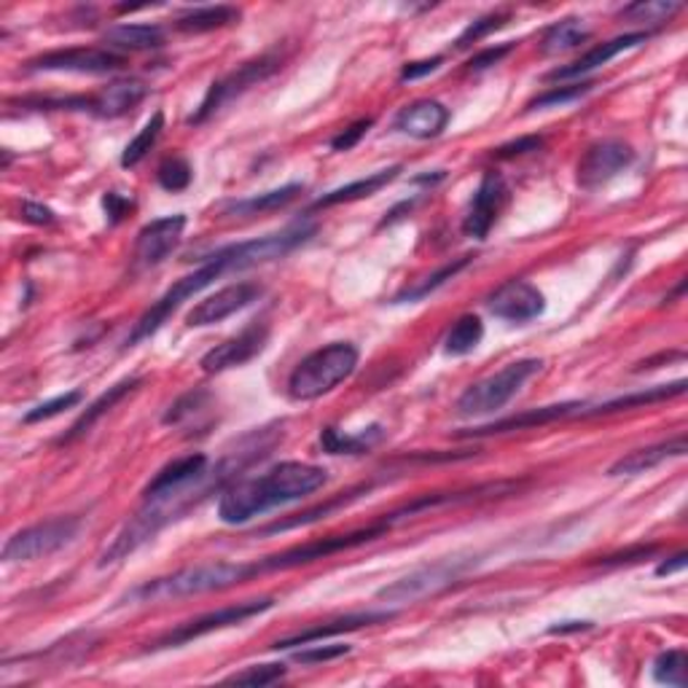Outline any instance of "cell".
Here are the masks:
<instances>
[{
	"label": "cell",
	"mask_w": 688,
	"mask_h": 688,
	"mask_svg": "<svg viewBox=\"0 0 688 688\" xmlns=\"http://www.w3.org/2000/svg\"><path fill=\"white\" fill-rule=\"evenodd\" d=\"M444 58H431V60H417V62H406L402 67V81H417V78H425L431 73H436L442 67Z\"/></svg>",
	"instance_id": "obj_51"
},
{
	"label": "cell",
	"mask_w": 688,
	"mask_h": 688,
	"mask_svg": "<svg viewBox=\"0 0 688 688\" xmlns=\"http://www.w3.org/2000/svg\"><path fill=\"white\" fill-rule=\"evenodd\" d=\"M591 622H565L560 627H551V635H562V632H578V629H589Z\"/></svg>",
	"instance_id": "obj_55"
},
{
	"label": "cell",
	"mask_w": 688,
	"mask_h": 688,
	"mask_svg": "<svg viewBox=\"0 0 688 688\" xmlns=\"http://www.w3.org/2000/svg\"><path fill=\"white\" fill-rule=\"evenodd\" d=\"M191 165L183 160V156H170V160H165L160 165V170H156V180H160V186L165 191H186L191 186Z\"/></svg>",
	"instance_id": "obj_42"
},
{
	"label": "cell",
	"mask_w": 688,
	"mask_h": 688,
	"mask_svg": "<svg viewBox=\"0 0 688 688\" xmlns=\"http://www.w3.org/2000/svg\"><path fill=\"white\" fill-rule=\"evenodd\" d=\"M371 489V484H358V487L347 489V493L336 495L334 500H329V504L323 506H315V509L304 511V514H296L293 519H285V522H275L269 524V527L262 530V535H272V533H285V530H293V527H304V524H313L318 522V519L323 517H331L336 509H344L347 504H353V500H358L360 495H366Z\"/></svg>",
	"instance_id": "obj_34"
},
{
	"label": "cell",
	"mask_w": 688,
	"mask_h": 688,
	"mask_svg": "<svg viewBox=\"0 0 688 688\" xmlns=\"http://www.w3.org/2000/svg\"><path fill=\"white\" fill-rule=\"evenodd\" d=\"M449 124V109L438 100H417V103L406 105L398 111L396 129L417 140H431L447 129Z\"/></svg>",
	"instance_id": "obj_22"
},
{
	"label": "cell",
	"mask_w": 688,
	"mask_h": 688,
	"mask_svg": "<svg viewBox=\"0 0 688 688\" xmlns=\"http://www.w3.org/2000/svg\"><path fill=\"white\" fill-rule=\"evenodd\" d=\"M686 455V436H675L670 442L653 444V447L635 449V453L624 455L608 468V476H637V473H646L651 468L662 466L670 458H684Z\"/></svg>",
	"instance_id": "obj_25"
},
{
	"label": "cell",
	"mask_w": 688,
	"mask_h": 688,
	"mask_svg": "<svg viewBox=\"0 0 688 688\" xmlns=\"http://www.w3.org/2000/svg\"><path fill=\"white\" fill-rule=\"evenodd\" d=\"M487 309L500 320H509V323H527L535 320L538 315H544L546 298L527 280H506L504 285L495 288L487 296Z\"/></svg>",
	"instance_id": "obj_16"
},
{
	"label": "cell",
	"mask_w": 688,
	"mask_h": 688,
	"mask_svg": "<svg viewBox=\"0 0 688 688\" xmlns=\"http://www.w3.org/2000/svg\"><path fill=\"white\" fill-rule=\"evenodd\" d=\"M506 25V14H489V16H482V20L471 22V25L466 27V30L460 33V38L455 41V49H471L473 43L484 41V38L489 36V33L500 30V27Z\"/></svg>",
	"instance_id": "obj_44"
},
{
	"label": "cell",
	"mask_w": 688,
	"mask_h": 688,
	"mask_svg": "<svg viewBox=\"0 0 688 688\" xmlns=\"http://www.w3.org/2000/svg\"><path fill=\"white\" fill-rule=\"evenodd\" d=\"M382 438H385L382 425H371L366 431L355 433V436H347V433L336 431V428H326L320 433V447L329 455H364L369 449H374Z\"/></svg>",
	"instance_id": "obj_31"
},
{
	"label": "cell",
	"mask_w": 688,
	"mask_h": 688,
	"mask_svg": "<svg viewBox=\"0 0 688 688\" xmlns=\"http://www.w3.org/2000/svg\"><path fill=\"white\" fill-rule=\"evenodd\" d=\"M584 406H586V402H565V404L540 406V409H530V411H522V415H511V417H504V420L487 422V425L471 428V431H460L458 438L500 436V433L527 431V428H544V425H551V422L568 420V417H578Z\"/></svg>",
	"instance_id": "obj_19"
},
{
	"label": "cell",
	"mask_w": 688,
	"mask_h": 688,
	"mask_svg": "<svg viewBox=\"0 0 688 688\" xmlns=\"http://www.w3.org/2000/svg\"><path fill=\"white\" fill-rule=\"evenodd\" d=\"M183 229H186V216H180V213L145 224V227L138 231V240H135V247H132L135 272H145V269L160 267L175 247L180 245Z\"/></svg>",
	"instance_id": "obj_12"
},
{
	"label": "cell",
	"mask_w": 688,
	"mask_h": 688,
	"mask_svg": "<svg viewBox=\"0 0 688 688\" xmlns=\"http://www.w3.org/2000/svg\"><path fill=\"white\" fill-rule=\"evenodd\" d=\"M484 340V323L476 315H462L458 323L449 329L447 340H444V349L447 355H468L479 347V342Z\"/></svg>",
	"instance_id": "obj_38"
},
{
	"label": "cell",
	"mask_w": 688,
	"mask_h": 688,
	"mask_svg": "<svg viewBox=\"0 0 688 688\" xmlns=\"http://www.w3.org/2000/svg\"><path fill=\"white\" fill-rule=\"evenodd\" d=\"M267 342H269L267 323L247 326L245 331H240V334L231 336V340L216 344L213 349H207L200 360L202 371H207V374H221V371L240 369V366L251 364L256 355H262L264 347H267Z\"/></svg>",
	"instance_id": "obj_15"
},
{
	"label": "cell",
	"mask_w": 688,
	"mask_h": 688,
	"mask_svg": "<svg viewBox=\"0 0 688 688\" xmlns=\"http://www.w3.org/2000/svg\"><path fill=\"white\" fill-rule=\"evenodd\" d=\"M275 606L272 597H258V600H245V602H234V606L227 608H218V611L205 613L200 619H191V622L178 624V627L165 632L162 637H156L154 642L149 646V651H165V648H180L186 642L196 640V637H205L211 632H221L234 627V624L247 622L253 616H262L267 613L269 608Z\"/></svg>",
	"instance_id": "obj_11"
},
{
	"label": "cell",
	"mask_w": 688,
	"mask_h": 688,
	"mask_svg": "<svg viewBox=\"0 0 688 688\" xmlns=\"http://www.w3.org/2000/svg\"><path fill=\"white\" fill-rule=\"evenodd\" d=\"M302 191H304L302 183H288V186H280V189H275V191H267V194L229 202V205L224 207V213H227V216H237V218L262 216V213H272V211H280V207L291 205V202L296 200Z\"/></svg>",
	"instance_id": "obj_30"
},
{
	"label": "cell",
	"mask_w": 688,
	"mask_h": 688,
	"mask_svg": "<svg viewBox=\"0 0 688 688\" xmlns=\"http://www.w3.org/2000/svg\"><path fill=\"white\" fill-rule=\"evenodd\" d=\"M393 530L391 519H380V522H371L366 527L353 530V533H344V535H326V538L318 540H309L304 546H293V549L280 551V555L272 557H264L258 560V571L264 573H278V571H293V568H302L309 565V562H318V560H329V557L340 555V551H349L355 546H364L371 544V540L382 538Z\"/></svg>",
	"instance_id": "obj_8"
},
{
	"label": "cell",
	"mask_w": 688,
	"mask_h": 688,
	"mask_svg": "<svg viewBox=\"0 0 688 688\" xmlns=\"http://www.w3.org/2000/svg\"><path fill=\"white\" fill-rule=\"evenodd\" d=\"M278 71H280L278 54H262V58H256V60L242 62L240 67H234V71H229L227 76L211 84L205 100H202L200 109L191 114L189 124H205L207 118L216 116L218 111L224 109V105L231 103V100L242 98L247 89L258 87V84L267 81V78Z\"/></svg>",
	"instance_id": "obj_10"
},
{
	"label": "cell",
	"mask_w": 688,
	"mask_h": 688,
	"mask_svg": "<svg viewBox=\"0 0 688 688\" xmlns=\"http://www.w3.org/2000/svg\"><path fill=\"white\" fill-rule=\"evenodd\" d=\"M540 145H544V138H540V135H527V138H519V140H511V143L500 145V149L495 151V156H498V160H517V156L533 154V151H538Z\"/></svg>",
	"instance_id": "obj_48"
},
{
	"label": "cell",
	"mask_w": 688,
	"mask_h": 688,
	"mask_svg": "<svg viewBox=\"0 0 688 688\" xmlns=\"http://www.w3.org/2000/svg\"><path fill=\"white\" fill-rule=\"evenodd\" d=\"M349 646H313V648H302L296 653L298 664H318V662H334V659L347 657Z\"/></svg>",
	"instance_id": "obj_47"
},
{
	"label": "cell",
	"mask_w": 688,
	"mask_h": 688,
	"mask_svg": "<svg viewBox=\"0 0 688 688\" xmlns=\"http://www.w3.org/2000/svg\"><path fill=\"white\" fill-rule=\"evenodd\" d=\"M686 380L673 382V385H657V387H648V391L640 393H629V396H619L611 398V402H602V404H586L581 409L578 417H602V415H613V411H627V409H637V406H651L659 402H670V398H678L686 393Z\"/></svg>",
	"instance_id": "obj_27"
},
{
	"label": "cell",
	"mask_w": 688,
	"mask_h": 688,
	"mask_svg": "<svg viewBox=\"0 0 688 688\" xmlns=\"http://www.w3.org/2000/svg\"><path fill=\"white\" fill-rule=\"evenodd\" d=\"M398 173H402V167H387V170L369 175V178H360L347 186H340V189L329 191V194H323L320 200H315L313 211H323V207H334V205H344V202H358V200H366V196H374L377 191H382L387 183H393V180L398 178Z\"/></svg>",
	"instance_id": "obj_28"
},
{
	"label": "cell",
	"mask_w": 688,
	"mask_h": 688,
	"mask_svg": "<svg viewBox=\"0 0 688 688\" xmlns=\"http://www.w3.org/2000/svg\"><path fill=\"white\" fill-rule=\"evenodd\" d=\"M511 52H514V43H500V47H489V49H484V52H479L471 62H468V67H471V71H476V73L479 71H489V67L498 65L500 60L509 58Z\"/></svg>",
	"instance_id": "obj_49"
},
{
	"label": "cell",
	"mask_w": 688,
	"mask_h": 688,
	"mask_svg": "<svg viewBox=\"0 0 688 688\" xmlns=\"http://www.w3.org/2000/svg\"><path fill=\"white\" fill-rule=\"evenodd\" d=\"M396 616L393 611H366V613H349V616L334 619V622H326L318 624V627H309L304 632H296V635L283 637V640L275 642L272 648H296V646H309V642H320L326 637H334V635H344V632H355V629H364V627H374V624H385Z\"/></svg>",
	"instance_id": "obj_21"
},
{
	"label": "cell",
	"mask_w": 688,
	"mask_h": 688,
	"mask_svg": "<svg viewBox=\"0 0 688 688\" xmlns=\"http://www.w3.org/2000/svg\"><path fill=\"white\" fill-rule=\"evenodd\" d=\"M648 41V33H627V36H619V38H611V41L606 43H597L595 49H589V52L584 54V58H578L575 62H571V65L565 67H555V71L549 73V81H568V78H584L586 73L597 71V67H602L606 62H611L613 58H619V54L629 52V49L640 47V43Z\"/></svg>",
	"instance_id": "obj_20"
},
{
	"label": "cell",
	"mask_w": 688,
	"mask_h": 688,
	"mask_svg": "<svg viewBox=\"0 0 688 688\" xmlns=\"http://www.w3.org/2000/svg\"><path fill=\"white\" fill-rule=\"evenodd\" d=\"M278 438H283V431H272V428H262V431L251 433V436L242 438L237 444V449L224 455L221 460L205 471V476L196 479L194 484L183 489H175V493L156 495V498H143V506L138 509V514L124 522V527L118 530L116 538L111 540L109 549L100 557V565H114L122 562L124 557H129L132 551H138L140 546L149 544L162 527L175 522L178 517H183L186 511L194 509L196 504L207 498L213 493H224L247 466H253L256 460H262L264 455H269V449L278 444Z\"/></svg>",
	"instance_id": "obj_1"
},
{
	"label": "cell",
	"mask_w": 688,
	"mask_h": 688,
	"mask_svg": "<svg viewBox=\"0 0 688 688\" xmlns=\"http://www.w3.org/2000/svg\"><path fill=\"white\" fill-rule=\"evenodd\" d=\"M140 382H143V380H140V377H127V380L116 382L114 387H109V391H105L103 396L94 398V402L87 406V411H84V415L78 417L76 422H73L71 431H67L65 436H62L58 444H73V442H78V438H81V436H87V433L92 431V428L98 425V422L103 420V417L109 415V411L114 409L116 404H122L124 398L129 396V393L138 391Z\"/></svg>",
	"instance_id": "obj_24"
},
{
	"label": "cell",
	"mask_w": 688,
	"mask_h": 688,
	"mask_svg": "<svg viewBox=\"0 0 688 688\" xmlns=\"http://www.w3.org/2000/svg\"><path fill=\"white\" fill-rule=\"evenodd\" d=\"M149 94V87L138 78H122V81L109 84L100 94L92 98V114L100 118H118L138 109Z\"/></svg>",
	"instance_id": "obj_26"
},
{
	"label": "cell",
	"mask_w": 688,
	"mask_h": 688,
	"mask_svg": "<svg viewBox=\"0 0 688 688\" xmlns=\"http://www.w3.org/2000/svg\"><path fill=\"white\" fill-rule=\"evenodd\" d=\"M591 30L584 25V20H575V16H568V20L555 22L549 30L540 38V52L544 54H562L571 52V49H578L581 43L589 41Z\"/></svg>",
	"instance_id": "obj_33"
},
{
	"label": "cell",
	"mask_w": 688,
	"mask_h": 688,
	"mask_svg": "<svg viewBox=\"0 0 688 688\" xmlns=\"http://www.w3.org/2000/svg\"><path fill=\"white\" fill-rule=\"evenodd\" d=\"M81 404V391H71V393H62V396L52 398V402H43L38 404L36 409H30L25 415V422L27 425H33V422H43V420H52V417L62 415V411L73 409V406Z\"/></svg>",
	"instance_id": "obj_45"
},
{
	"label": "cell",
	"mask_w": 688,
	"mask_h": 688,
	"mask_svg": "<svg viewBox=\"0 0 688 688\" xmlns=\"http://www.w3.org/2000/svg\"><path fill=\"white\" fill-rule=\"evenodd\" d=\"M686 667H688V657L684 648H673V651H664L653 659V680L662 686H675L684 688L686 686Z\"/></svg>",
	"instance_id": "obj_40"
},
{
	"label": "cell",
	"mask_w": 688,
	"mask_h": 688,
	"mask_svg": "<svg viewBox=\"0 0 688 688\" xmlns=\"http://www.w3.org/2000/svg\"><path fill=\"white\" fill-rule=\"evenodd\" d=\"M103 207H105V216H109V224H118L129 216L135 202L129 200V196L118 194V191H109V194L103 196Z\"/></svg>",
	"instance_id": "obj_50"
},
{
	"label": "cell",
	"mask_w": 688,
	"mask_h": 688,
	"mask_svg": "<svg viewBox=\"0 0 688 688\" xmlns=\"http://www.w3.org/2000/svg\"><path fill=\"white\" fill-rule=\"evenodd\" d=\"M162 129H165V114H162V111H156V114L151 116L149 122H145V127L140 129V132L127 143V149H124V154H122V167H138L140 162L149 156V151L156 145Z\"/></svg>",
	"instance_id": "obj_36"
},
{
	"label": "cell",
	"mask_w": 688,
	"mask_h": 688,
	"mask_svg": "<svg viewBox=\"0 0 688 688\" xmlns=\"http://www.w3.org/2000/svg\"><path fill=\"white\" fill-rule=\"evenodd\" d=\"M318 231V227L313 224H296V227L278 231V234H267V237H256V240L247 242H234V245L218 247L211 256H205L200 262V267L194 272L183 275L173 288H167L165 296L160 302L151 304L143 313V318L135 323L132 334L127 336V347H135L138 342L149 340L154 336L162 326L170 320V315L178 307H183L189 298H194L196 293L205 291L207 285L216 283L221 275L234 272V269H247V267H258V264L267 262H278V258L288 256V253L296 251L298 245L309 242V237Z\"/></svg>",
	"instance_id": "obj_2"
},
{
	"label": "cell",
	"mask_w": 688,
	"mask_h": 688,
	"mask_svg": "<svg viewBox=\"0 0 688 688\" xmlns=\"http://www.w3.org/2000/svg\"><path fill=\"white\" fill-rule=\"evenodd\" d=\"M207 468H211V460L200 453L167 462V466L162 468L154 479H151L149 487L143 489V498H156V495H167V493H175V489L189 487V484H194L196 479L205 476Z\"/></svg>",
	"instance_id": "obj_23"
},
{
	"label": "cell",
	"mask_w": 688,
	"mask_h": 688,
	"mask_svg": "<svg viewBox=\"0 0 688 688\" xmlns=\"http://www.w3.org/2000/svg\"><path fill=\"white\" fill-rule=\"evenodd\" d=\"M22 218L27 224H36V227H49V224H54V211L47 205H38V202H25L22 205Z\"/></svg>",
	"instance_id": "obj_52"
},
{
	"label": "cell",
	"mask_w": 688,
	"mask_h": 688,
	"mask_svg": "<svg viewBox=\"0 0 688 688\" xmlns=\"http://www.w3.org/2000/svg\"><path fill=\"white\" fill-rule=\"evenodd\" d=\"M506 196H509V189H506L504 175L489 170L484 173V178L479 180V189L473 194L471 207L466 213V221H462V231L473 240H484L489 234V229L498 221L500 211L506 205Z\"/></svg>",
	"instance_id": "obj_18"
},
{
	"label": "cell",
	"mask_w": 688,
	"mask_h": 688,
	"mask_svg": "<svg viewBox=\"0 0 688 688\" xmlns=\"http://www.w3.org/2000/svg\"><path fill=\"white\" fill-rule=\"evenodd\" d=\"M653 551H657V546H637V549L624 551V555L606 557V560H600V565L613 568V565H624V562H640V560H646V557H651Z\"/></svg>",
	"instance_id": "obj_53"
},
{
	"label": "cell",
	"mask_w": 688,
	"mask_h": 688,
	"mask_svg": "<svg viewBox=\"0 0 688 688\" xmlns=\"http://www.w3.org/2000/svg\"><path fill=\"white\" fill-rule=\"evenodd\" d=\"M468 264H471V256H460V258H455V262L444 264L442 269H436V272L428 275V278H422V280H417V283L406 285L404 291L398 293L396 298H393V302H396V304L420 302V298L431 296V293L438 291V288H442L444 283H449L453 278H458V275L468 267Z\"/></svg>",
	"instance_id": "obj_35"
},
{
	"label": "cell",
	"mask_w": 688,
	"mask_h": 688,
	"mask_svg": "<svg viewBox=\"0 0 688 688\" xmlns=\"http://www.w3.org/2000/svg\"><path fill=\"white\" fill-rule=\"evenodd\" d=\"M105 43L122 52H149L165 47V30L160 25H114L105 30Z\"/></svg>",
	"instance_id": "obj_29"
},
{
	"label": "cell",
	"mask_w": 688,
	"mask_h": 688,
	"mask_svg": "<svg viewBox=\"0 0 688 688\" xmlns=\"http://www.w3.org/2000/svg\"><path fill=\"white\" fill-rule=\"evenodd\" d=\"M122 54L109 52V49H58V52L41 54L30 60V71L49 73H84V76H105L124 67Z\"/></svg>",
	"instance_id": "obj_13"
},
{
	"label": "cell",
	"mask_w": 688,
	"mask_h": 688,
	"mask_svg": "<svg viewBox=\"0 0 688 688\" xmlns=\"http://www.w3.org/2000/svg\"><path fill=\"white\" fill-rule=\"evenodd\" d=\"M285 664H253V667H245L242 673L229 675L227 684L231 686H251V688H264L280 684L285 678Z\"/></svg>",
	"instance_id": "obj_41"
},
{
	"label": "cell",
	"mask_w": 688,
	"mask_h": 688,
	"mask_svg": "<svg viewBox=\"0 0 688 688\" xmlns=\"http://www.w3.org/2000/svg\"><path fill=\"white\" fill-rule=\"evenodd\" d=\"M360 353L355 344L334 342L315 349L307 358L298 360L296 369L288 377V396L293 402H315L329 396L334 387L355 374Z\"/></svg>",
	"instance_id": "obj_5"
},
{
	"label": "cell",
	"mask_w": 688,
	"mask_h": 688,
	"mask_svg": "<svg viewBox=\"0 0 688 688\" xmlns=\"http://www.w3.org/2000/svg\"><path fill=\"white\" fill-rule=\"evenodd\" d=\"M635 160V151L624 140H600L589 145L578 162V186L586 191H595L606 186L608 180L624 173Z\"/></svg>",
	"instance_id": "obj_14"
},
{
	"label": "cell",
	"mask_w": 688,
	"mask_h": 688,
	"mask_svg": "<svg viewBox=\"0 0 688 688\" xmlns=\"http://www.w3.org/2000/svg\"><path fill=\"white\" fill-rule=\"evenodd\" d=\"M262 293L264 291L258 283H234L221 288V291H216L213 296L194 304V309L186 315V326H189V329H205V326L221 323V320H227L234 313H240V309L258 302Z\"/></svg>",
	"instance_id": "obj_17"
},
{
	"label": "cell",
	"mask_w": 688,
	"mask_h": 688,
	"mask_svg": "<svg viewBox=\"0 0 688 688\" xmlns=\"http://www.w3.org/2000/svg\"><path fill=\"white\" fill-rule=\"evenodd\" d=\"M237 20H240V11H237L234 5H200V9H191L186 11V14H180L175 27H178L180 33L200 36V33L221 30V27H227Z\"/></svg>",
	"instance_id": "obj_32"
},
{
	"label": "cell",
	"mask_w": 688,
	"mask_h": 688,
	"mask_svg": "<svg viewBox=\"0 0 688 688\" xmlns=\"http://www.w3.org/2000/svg\"><path fill=\"white\" fill-rule=\"evenodd\" d=\"M262 575L256 562H202V565L183 568L162 578L145 581L143 586L132 591V600L140 602H162V600H183V597L211 595L224 591L229 586L245 584V581Z\"/></svg>",
	"instance_id": "obj_4"
},
{
	"label": "cell",
	"mask_w": 688,
	"mask_h": 688,
	"mask_svg": "<svg viewBox=\"0 0 688 688\" xmlns=\"http://www.w3.org/2000/svg\"><path fill=\"white\" fill-rule=\"evenodd\" d=\"M326 482H329L326 468L296 460L280 462L262 476L229 484L218 500V519L224 524H245L278 506L296 504L318 493Z\"/></svg>",
	"instance_id": "obj_3"
},
{
	"label": "cell",
	"mask_w": 688,
	"mask_h": 688,
	"mask_svg": "<svg viewBox=\"0 0 688 688\" xmlns=\"http://www.w3.org/2000/svg\"><path fill=\"white\" fill-rule=\"evenodd\" d=\"M479 555H453V557H444V560L431 562V565H422L417 571H411L404 578L393 581L391 586H382L377 591V597L391 606H406V602H417V600H425V597L438 595L442 589L447 586L458 584L462 575H468L473 568L479 565Z\"/></svg>",
	"instance_id": "obj_7"
},
{
	"label": "cell",
	"mask_w": 688,
	"mask_h": 688,
	"mask_svg": "<svg viewBox=\"0 0 688 688\" xmlns=\"http://www.w3.org/2000/svg\"><path fill=\"white\" fill-rule=\"evenodd\" d=\"M686 562H688V555H686V551H678V555L670 557L667 562H662V565L657 568V575H673V573L684 571Z\"/></svg>",
	"instance_id": "obj_54"
},
{
	"label": "cell",
	"mask_w": 688,
	"mask_h": 688,
	"mask_svg": "<svg viewBox=\"0 0 688 688\" xmlns=\"http://www.w3.org/2000/svg\"><path fill=\"white\" fill-rule=\"evenodd\" d=\"M211 406V393L205 391V387H194V391L183 393V396L178 398V402L170 404V409L165 411V417H162V422L165 425H173V428H180V425H189L194 417H200L202 411Z\"/></svg>",
	"instance_id": "obj_39"
},
{
	"label": "cell",
	"mask_w": 688,
	"mask_h": 688,
	"mask_svg": "<svg viewBox=\"0 0 688 688\" xmlns=\"http://www.w3.org/2000/svg\"><path fill=\"white\" fill-rule=\"evenodd\" d=\"M371 124H374V118H358V122L349 124L347 129H342V132L336 135L334 140H331V149H334V151L355 149V145H358L360 140H364V135L371 129Z\"/></svg>",
	"instance_id": "obj_46"
},
{
	"label": "cell",
	"mask_w": 688,
	"mask_h": 688,
	"mask_svg": "<svg viewBox=\"0 0 688 688\" xmlns=\"http://www.w3.org/2000/svg\"><path fill=\"white\" fill-rule=\"evenodd\" d=\"M680 11V3L675 0H637L622 9V20L635 22V25H662L670 22Z\"/></svg>",
	"instance_id": "obj_37"
},
{
	"label": "cell",
	"mask_w": 688,
	"mask_h": 688,
	"mask_svg": "<svg viewBox=\"0 0 688 688\" xmlns=\"http://www.w3.org/2000/svg\"><path fill=\"white\" fill-rule=\"evenodd\" d=\"M81 517H54L47 522H38L33 527L20 530V533L11 535L3 546V560L5 562H36L43 557H52L54 551L65 549L67 544H73L81 530Z\"/></svg>",
	"instance_id": "obj_9"
},
{
	"label": "cell",
	"mask_w": 688,
	"mask_h": 688,
	"mask_svg": "<svg viewBox=\"0 0 688 688\" xmlns=\"http://www.w3.org/2000/svg\"><path fill=\"white\" fill-rule=\"evenodd\" d=\"M540 369H544L540 358L514 360V364L504 366L498 374H489L484 380L473 382L471 387H466L455 409H458L460 417H482L500 411Z\"/></svg>",
	"instance_id": "obj_6"
},
{
	"label": "cell",
	"mask_w": 688,
	"mask_h": 688,
	"mask_svg": "<svg viewBox=\"0 0 688 688\" xmlns=\"http://www.w3.org/2000/svg\"><path fill=\"white\" fill-rule=\"evenodd\" d=\"M591 87H595V84H584V81L568 84V87H551L549 92H544L540 98H535L533 103H530V109H551V105L575 103L578 98L589 94Z\"/></svg>",
	"instance_id": "obj_43"
}]
</instances>
